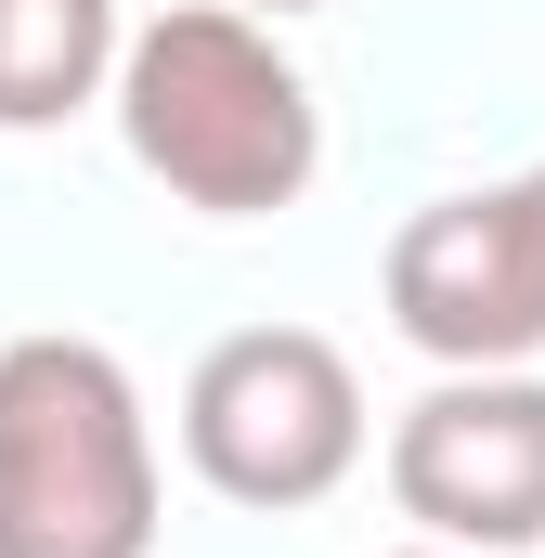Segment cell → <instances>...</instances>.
Returning <instances> with one entry per match:
<instances>
[{
	"label": "cell",
	"instance_id": "obj_1",
	"mask_svg": "<svg viewBox=\"0 0 545 558\" xmlns=\"http://www.w3.org/2000/svg\"><path fill=\"white\" fill-rule=\"evenodd\" d=\"M118 131L131 156L208 221H261V208H299L312 169H325V118H312V78L286 65L247 0H182L131 26L118 52Z\"/></svg>",
	"mask_w": 545,
	"mask_h": 558
},
{
	"label": "cell",
	"instance_id": "obj_2",
	"mask_svg": "<svg viewBox=\"0 0 545 558\" xmlns=\"http://www.w3.org/2000/svg\"><path fill=\"white\" fill-rule=\"evenodd\" d=\"M0 558H156V428L105 338L0 351Z\"/></svg>",
	"mask_w": 545,
	"mask_h": 558
},
{
	"label": "cell",
	"instance_id": "obj_3",
	"mask_svg": "<svg viewBox=\"0 0 545 558\" xmlns=\"http://www.w3.org/2000/svg\"><path fill=\"white\" fill-rule=\"evenodd\" d=\"M182 454L234 507H325L364 468V377L312 325H247L182 377Z\"/></svg>",
	"mask_w": 545,
	"mask_h": 558
},
{
	"label": "cell",
	"instance_id": "obj_4",
	"mask_svg": "<svg viewBox=\"0 0 545 558\" xmlns=\"http://www.w3.org/2000/svg\"><path fill=\"white\" fill-rule=\"evenodd\" d=\"M390 325L441 377L533 364L545 351V169L415 208L390 234Z\"/></svg>",
	"mask_w": 545,
	"mask_h": 558
},
{
	"label": "cell",
	"instance_id": "obj_5",
	"mask_svg": "<svg viewBox=\"0 0 545 558\" xmlns=\"http://www.w3.org/2000/svg\"><path fill=\"white\" fill-rule=\"evenodd\" d=\"M390 494L428 546H468V558L545 546V377H520V364L441 377L390 428Z\"/></svg>",
	"mask_w": 545,
	"mask_h": 558
},
{
	"label": "cell",
	"instance_id": "obj_6",
	"mask_svg": "<svg viewBox=\"0 0 545 558\" xmlns=\"http://www.w3.org/2000/svg\"><path fill=\"white\" fill-rule=\"evenodd\" d=\"M118 0H0V131H52L118 92Z\"/></svg>",
	"mask_w": 545,
	"mask_h": 558
},
{
	"label": "cell",
	"instance_id": "obj_7",
	"mask_svg": "<svg viewBox=\"0 0 545 558\" xmlns=\"http://www.w3.org/2000/svg\"><path fill=\"white\" fill-rule=\"evenodd\" d=\"M247 13H312V0H247Z\"/></svg>",
	"mask_w": 545,
	"mask_h": 558
},
{
	"label": "cell",
	"instance_id": "obj_8",
	"mask_svg": "<svg viewBox=\"0 0 545 558\" xmlns=\"http://www.w3.org/2000/svg\"><path fill=\"white\" fill-rule=\"evenodd\" d=\"M403 558H468V546H403Z\"/></svg>",
	"mask_w": 545,
	"mask_h": 558
}]
</instances>
